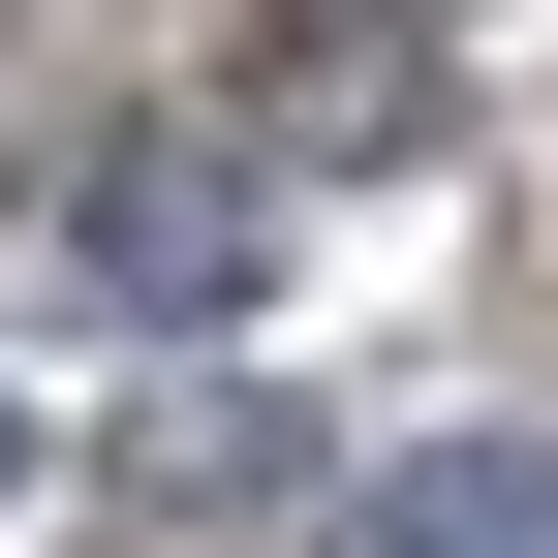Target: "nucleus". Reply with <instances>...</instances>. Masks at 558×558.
<instances>
[{
	"mask_svg": "<svg viewBox=\"0 0 558 558\" xmlns=\"http://www.w3.org/2000/svg\"><path fill=\"white\" fill-rule=\"evenodd\" d=\"M341 558H558V435H403L341 497Z\"/></svg>",
	"mask_w": 558,
	"mask_h": 558,
	"instance_id": "nucleus-2",
	"label": "nucleus"
},
{
	"mask_svg": "<svg viewBox=\"0 0 558 558\" xmlns=\"http://www.w3.org/2000/svg\"><path fill=\"white\" fill-rule=\"evenodd\" d=\"M94 311H279V186L218 156V124H156V156H94Z\"/></svg>",
	"mask_w": 558,
	"mask_h": 558,
	"instance_id": "nucleus-1",
	"label": "nucleus"
},
{
	"mask_svg": "<svg viewBox=\"0 0 558 558\" xmlns=\"http://www.w3.org/2000/svg\"><path fill=\"white\" fill-rule=\"evenodd\" d=\"M0 527H32V373H0Z\"/></svg>",
	"mask_w": 558,
	"mask_h": 558,
	"instance_id": "nucleus-3",
	"label": "nucleus"
}]
</instances>
